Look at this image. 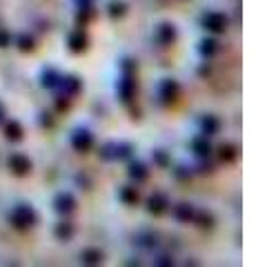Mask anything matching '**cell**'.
Returning a JSON list of instances; mask_svg holds the SVG:
<instances>
[{"mask_svg":"<svg viewBox=\"0 0 256 267\" xmlns=\"http://www.w3.org/2000/svg\"><path fill=\"white\" fill-rule=\"evenodd\" d=\"M11 222L18 229H27V227H32L36 222V214H34V209L29 205H18L14 209V214H11Z\"/></svg>","mask_w":256,"mask_h":267,"instance_id":"1","label":"cell"},{"mask_svg":"<svg viewBox=\"0 0 256 267\" xmlns=\"http://www.w3.org/2000/svg\"><path fill=\"white\" fill-rule=\"evenodd\" d=\"M9 167L14 169L16 174H27L29 167H32V163H29V158H25V156L16 154V156H11V158H9Z\"/></svg>","mask_w":256,"mask_h":267,"instance_id":"2","label":"cell"},{"mask_svg":"<svg viewBox=\"0 0 256 267\" xmlns=\"http://www.w3.org/2000/svg\"><path fill=\"white\" fill-rule=\"evenodd\" d=\"M74 147H76V149H81V151L89 149V147H91V136L87 132H78L76 136H74Z\"/></svg>","mask_w":256,"mask_h":267,"instance_id":"3","label":"cell"},{"mask_svg":"<svg viewBox=\"0 0 256 267\" xmlns=\"http://www.w3.org/2000/svg\"><path fill=\"white\" fill-rule=\"evenodd\" d=\"M5 134L9 140H20V138H23V127H20L16 120H11V123L5 125Z\"/></svg>","mask_w":256,"mask_h":267,"instance_id":"4","label":"cell"},{"mask_svg":"<svg viewBox=\"0 0 256 267\" xmlns=\"http://www.w3.org/2000/svg\"><path fill=\"white\" fill-rule=\"evenodd\" d=\"M56 209H58V212H72L74 209V198L69 194H60L58 198H56Z\"/></svg>","mask_w":256,"mask_h":267,"instance_id":"5","label":"cell"},{"mask_svg":"<svg viewBox=\"0 0 256 267\" xmlns=\"http://www.w3.org/2000/svg\"><path fill=\"white\" fill-rule=\"evenodd\" d=\"M205 25L214 31H220L225 27V20H223V16H218V13H210V16L205 18Z\"/></svg>","mask_w":256,"mask_h":267,"instance_id":"6","label":"cell"},{"mask_svg":"<svg viewBox=\"0 0 256 267\" xmlns=\"http://www.w3.org/2000/svg\"><path fill=\"white\" fill-rule=\"evenodd\" d=\"M69 43H72V49H74V51H81V49H85V43H87V40H85V36H83V34H74L72 38H69Z\"/></svg>","mask_w":256,"mask_h":267,"instance_id":"7","label":"cell"},{"mask_svg":"<svg viewBox=\"0 0 256 267\" xmlns=\"http://www.w3.org/2000/svg\"><path fill=\"white\" fill-rule=\"evenodd\" d=\"M149 209H152V212H163V209H165V200L161 198V196H158V198H152L149 200Z\"/></svg>","mask_w":256,"mask_h":267,"instance_id":"8","label":"cell"},{"mask_svg":"<svg viewBox=\"0 0 256 267\" xmlns=\"http://www.w3.org/2000/svg\"><path fill=\"white\" fill-rule=\"evenodd\" d=\"M56 234H58L60 238H69V236H72V227H69L67 222H63V225H60L58 229H56Z\"/></svg>","mask_w":256,"mask_h":267,"instance_id":"9","label":"cell"},{"mask_svg":"<svg viewBox=\"0 0 256 267\" xmlns=\"http://www.w3.org/2000/svg\"><path fill=\"white\" fill-rule=\"evenodd\" d=\"M85 261L87 263H98L100 261V254L98 252H85Z\"/></svg>","mask_w":256,"mask_h":267,"instance_id":"10","label":"cell"},{"mask_svg":"<svg viewBox=\"0 0 256 267\" xmlns=\"http://www.w3.org/2000/svg\"><path fill=\"white\" fill-rule=\"evenodd\" d=\"M131 176H134V178H136V176H138V178H140V180H143V178H145V176H147V174H145V172H143V167H140V165H134V167H131Z\"/></svg>","mask_w":256,"mask_h":267,"instance_id":"11","label":"cell"},{"mask_svg":"<svg viewBox=\"0 0 256 267\" xmlns=\"http://www.w3.org/2000/svg\"><path fill=\"white\" fill-rule=\"evenodd\" d=\"M34 44H32V38H27V36H25V38H20V49H25V51H27V49H32Z\"/></svg>","mask_w":256,"mask_h":267,"instance_id":"12","label":"cell"},{"mask_svg":"<svg viewBox=\"0 0 256 267\" xmlns=\"http://www.w3.org/2000/svg\"><path fill=\"white\" fill-rule=\"evenodd\" d=\"M7 43H9V36L5 31H0V47H7Z\"/></svg>","mask_w":256,"mask_h":267,"instance_id":"13","label":"cell"},{"mask_svg":"<svg viewBox=\"0 0 256 267\" xmlns=\"http://www.w3.org/2000/svg\"><path fill=\"white\" fill-rule=\"evenodd\" d=\"M203 44H205V47H203V51H210L212 53V51H214V44L216 43H212V40H210V43H203Z\"/></svg>","mask_w":256,"mask_h":267,"instance_id":"14","label":"cell"}]
</instances>
